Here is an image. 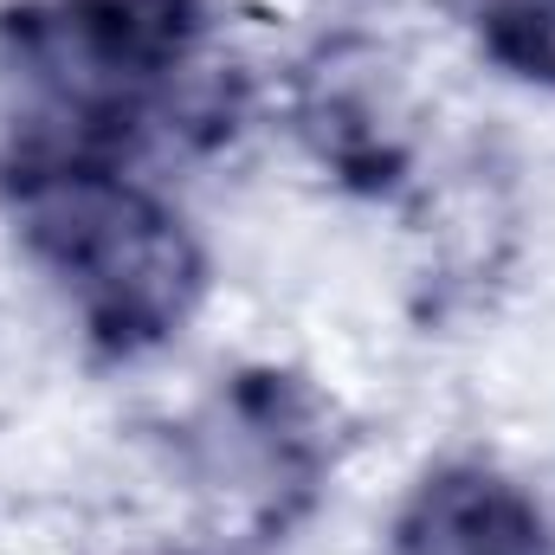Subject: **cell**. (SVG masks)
<instances>
[{
    "label": "cell",
    "mask_w": 555,
    "mask_h": 555,
    "mask_svg": "<svg viewBox=\"0 0 555 555\" xmlns=\"http://www.w3.org/2000/svg\"><path fill=\"white\" fill-rule=\"evenodd\" d=\"M33 266L59 284L104 356L175 343L207 291V259L188 220L124 175V162H65L7 181Z\"/></svg>",
    "instance_id": "obj_1"
},
{
    "label": "cell",
    "mask_w": 555,
    "mask_h": 555,
    "mask_svg": "<svg viewBox=\"0 0 555 555\" xmlns=\"http://www.w3.org/2000/svg\"><path fill=\"white\" fill-rule=\"evenodd\" d=\"M207 485L233 491L266 524H284L323 472V420L291 375H240L201 420Z\"/></svg>",
    "instance_id": "obj_2"
},
{
    "label": "cell",
    "mask_w": 555,
    "mask_h": 555,
    "mask_svg": "<svg viewBox=\"0 0 555 555\" xmlns=\"http://www.w3.org/2000/svg\"><path fill=\"white\" fill-rule=\"evenodd\" d=\"M395 555H555L550 517L543 504L491 472V465H439L426 472L395 530H388Z\"/></svg>",
    "instance_id": "obj_3"
},
{
    "label": "cell",
    "mask_w": 555,
    "mask_h": 555,
    "mask_svg": "<svg viewBox=\"0 0 555 555\" xmlns=\"http://www.w3.org/2000/svg\"><path fill=\"white\" fill-rule=\"evenodd\" d=\"M304 137L343 181L388 188L408 168V124L375 65L330 59V72H317L304 91Z\"/></svg>",
    "instance_id": "obj_4"
}]
</instances>
